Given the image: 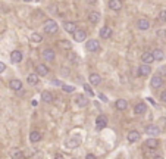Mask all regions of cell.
Masks as SVG:
<instances>
[{
	"instance_id": "cell-1",
	"label": "cell",
	"mask_w": 166,
	"mask_h": 159,
	"mask_svg": "<svg viewBox=\"0 0 166 159\" xmlns=\"http://www.w3.org/2000/svg\"><path fill=\"white\" fill-rule=\"evenodd\" d=\"M44 31H46V34H50V35H53V34H56L59 31V27L58 24H56V21L53 19H49L46 24H44Z\"/></svg>"
},
{
	"instance_id": "cell-2",
	"label": "cell",
	"mask_w": 166,
	"mask_h": 159,
	"mask_svg": "<svg viewBox=\"0 0 166 159\" xmlns=\"http://www.w3.org/2000/svg\"><path fill=\"white\" fill-rule=\"evenodd\" d=\"M146 133L150 135V137H154V139H156L157 135L160 134V130H159V127H157V125H153V124H150V125L146 127Z\"/></svg>"
},
{
	"instance_id": "cell-3",
	"label": "cell",
	"mask_w": 166,
	"mask_h": 159,
	"mask_svg": "<svg viewBox=\"0 0 166 159\" xmlns=\"http://www.w3.org/2000/svg\"><path fill=\"white\" fill-rule=\"evenodd\" d=\"M85 47H87L88 52H97L98 49H100V44H98L97 40L91 39V40H88L87 43H85Z\"/></svg>"
},
{
	"instance_id": "cell-4",
	"label": "cell",
	"mask_w": 166,
	"mask_h": 159,
	"mask_svg": "<svg viewBox=\"0 0 166 159\" xmlns=\"http://www.w3.org/2000/svg\"><path fill=\"white\" fill-rule=\"evenodd\" d=\"M56 58V53H54L53 49H44L43 50V59L47 61V62H52Z\"/></svg>"
},
{
	"instance_id": "cell-5",
	"label": "cell",
	"mask_w": 166,
	"mask_h": 159,
	"mask_svg": "<svg viewBox=\"0 0 166 159\" xmlns=\"http://www.w3.org/2000/svg\"><path fill=\"white\" fill-rule=\"evenodd\" d=\"M150 86H152L153 88H160V87L163 86V78H162L160 75H153V78L150 80Z\"/></svg>"
},
{
	"instance_id": "cell-6",
	"label": "cell",
	"mask_w": 166,
	"mask_h": 159,
	"mask_svg": "<svg viewBox=\"0 0 166 159\" xmlns=\"http://www.w3.org/2000/svg\"><path fill=\"white\" fill-rule=\"evenodd\" d=\"M85 39H87V33H85L84 29H77V31L73 33V40H75V41L83 43Z\"/></svg>"
},
{
	"instance_id": "cell-7",
	"label": "cell",
	"mask_w": 166,
	"mask_h": 159,
	"mask_svg": "<svg viewBox=\"0 0 166 159\" xmlns=\"http://www.w3.org/2000/svg\"><path fill=\"white\" fill-rule=\"evenodd\" d=\"M63 29L66 31V33H69V34H71V33L73 34L78 28H77V24H75V22H72V21H65V22H63Z\"/></svg>"
},
{
	"instance_id": "cell-8",
	"label": "cell",
	"mask_w": 166,
	"mask_h": 159,
	"mask_svg": "<svg viewBox=\"0 0 166 159\" xmlns=\"http://www.w3.org/2000/svg\"><path fill=\"white\" fill-rule=\"evenodd\" d=\"M152 74V68L146 65V63H143L141 66H138V75L140 77H147V75H150Z\"/></svg>"
},
{
	"instance_id": "cell-9",
	"label": "cell",
	"mask_w": 166,
	"mask_h": 159,
	"mask_svg": "<svg viewBox=\"0 0 166 159\" xmlns=\"http://www.w3.org/2000/svg\"><path fill=\"white\" fill-rule=\"evenodd\" d=\"M147 112V105L144 102H140L137 105L134 106V114H137V115H143V114H146Z\"/></svg>"
},
{
	"instance_id": "cell-10",
	"label": "cell",
	"mask_w": 166,
	"mask_h": 159,
	"mask_svg": "<svg viewBox=\"0 0 166 159\" xmlns=\"http://www.w3.org/2000/svg\"><path fill=\"white\" fill-rule=\"evenodd\" d=\"M96 125H97L98 130L104 128V127L108 125V118H106L104 115H98L97 118H96Z\"/></svg>"
},
{
	"instance_id": "cell-11",
	"label": "cell",
	"mask_w": 166,
	"mask_h": 159,
	"mask_svg": "<svg viewBox=\"0 0 166 159\" xmlns=\"http://www.w3.org/2000/svg\"><path fill=\"white\" fill-rule=\"evenodd\" d=\"M22 61V53L19 50H13L10 53V62L12 63H19Z\"/></svg>"
},
{
	"instance_id": "cell-12",
	"label": "cell",
	"mask_w": 166,
	"mask_h": 159,
	"mask_svg": "<svg viewBox=\"0 0 166 159\" xmlns=\"http://www.w3.org/2000/svg\"><path fill=\"white\" fill-rule=\"evenodd\" d=\"M9 87L13 90V92H19V90H22V81L21 80H10V82H9Z\"/></svg>"
},
{
	"instance_id": "cell-13",
	"label": "cell",
	"mask_w": 166,
	"mask_h": 159,
	"mask_svg": "<svg viewBox=\"0 0 166 159\" xmlns=\"http://www.w3.org/2000/svg\"><path fill=\"white\" fill-rule=\"evenodd\" d=\"M140 137H141V135H140V133H138V131H135V130L129 131V133H128V135H127V139H128V141H129V143H135V141H138V140H140Z\"/></svg>"
},
{
	"instance_id": "cell-14",
	"label": "cell",
	"mask_w": 166,
	"mask_h": 159,
	"mask_svg": "<svg viewBox=\"0 0 166 159\" xmlns=\"http://www.w3.org/2000/svg\"><path fill=\"white\" fill-rule=\"evenodd\" d=\"M137 27L141 29V31H146V29L150 28V21L146 19V18H141V19L137 21Z\"/></svg>"
},
{
	"instance_id": "cell-15",
	"label": "cell",
	"mask_w": 166,
	"mask_h": 159,
	"mask_svg": "<svg viewBox=\"0 0 166 159\" xmlns=\"http://www.w3.org/2000/svg\"><path fill=\"white\" fill-rule=\"evenodd\" d=\"M88 81L91 86H98L100 82H102V77L98 75V74H90V77H88Z\"/></svg>"
},
{
	"instance_id": "cell-16",
	"label": "cell",
	"mask_w": 166,
	"mask_h": 159,
	"mask_svg": "<svg viewBox=\"0 0 166 159\" xmlns=\"http://www.w3.org/2000/svg\"><path fill=\"white\" fill-rule=\"evenodd\" d=\"M79 143H81V140H79V137H71L69 140H66V147H71V149H73V147H77V146H79Z\"/></svg>"
},
{
	"instance_id": "cell-17",
	"label": "cell",
	"mask_w": 166,
	"mask_h": 159,
	"mask_svg": "<svg viewBox=\"0 0 166 159\" xmlns=\"http://www.w3.org/2000/svg\"><path fill=\"white\" fill-rule=\"evenodd\" d=\"M10 158L12 159H22L24 158V152L21 149H18V147H13V149L10 150Z\"/></svg>"
},
{
	"instance_id": "cell-18",
	"label": "cell",
	"mask_w": 166,
	"mask_h": 159,
	"mask_svg": "<svg viewBox=\"0 0 166 159\" xmlns=\"http://www.w3.org/2000/svg\"><path fill=\"white\" fill-rule=\"evenodd\" d=\"M35 71H37V75H41V77H44V75H47V72H49V68L46 66L44 63H40V65H37V68H35Z\"/></svg>"
},
{
	"instance_id": "cell-19",
	"label": "cell",
	"mask_w": 166,
	"mask_h": 159,
	"mask_svg": "<svg viewBox=\"0 0 166 159\" xmlns=\"http://www.w3.org/2000/svg\"><path fill=\"white\" fill-rule=\"evenodd\" d=\"M159 146V140L154 139V137H150L148 140H146V147H148V149L154 150Z\"/></svg>"
},
{
	"instance_id": "cell-20",
	"label": "cell",
	"mask_w": 166,
	"mask_h": 159,
	"mask_svg": "<svg viewBox=\"0 0 166 159\" xmlns=\"http://www.w3.org/2000/svg\"><path fill=\"white\" fill-rule=\"evenodd\" d=\"M108 6L112 10H121L122 9V2H121V0H110L108 3Z\"/></svg>"
},
{
	"instance_id": "cell-21",
	"label": "cell",
	"mask_w": 166,
	"mask_h": 159,
	"mask_svg": "<svg viewBox=\"0 0 166 159\" xmlns=\"http://www.w3.org/2000/svg\"><path fill=\"white\" fill-rule=\"evenodd\" d=\"M141 61L146 63V65L152 63L153 61H154V58H153V53H152V52H144V53L141 55Z\"/></svg>"
},
{
	"instance_id": "cell-22",
	"label": "cell",
	"mask_w": 166,
	"mask_h": 159,
	"mask_svg": "<svg viewBox=\"0 0 166 159\" xmlns=\"http://www.w3.org/2000/svg\"><path fill=\"white\" fill-rule=\"evenodd\" d=\"M41 100L43 102H46V103H52V102L54 100V97H53V94L50 92H47V90H44L43 93H41Z\"/></svg>"
},
{
	"instance_id": "cell-23",
	"label": "cell",
	"mask_w": 166,
	"mask_h": 159,
	"mask_svg": "<svg viewBox=\"0 0 166 159\" xmlns=\"http://www.w3.org/2000/svg\"><path fill=\"white\" fill-rule=\"evenodd\" d=\"M115 106H116L118 111H125L128 108V102L125 100V99H118L116 103H115Z\"/></svg>"
},
{
	"instance_id": "cell-24",
	"label": "cell",
	"mask_w": 166,
	"mask_h": 159,
	"mask_svg": "<svg viewBox=\"0 0 166 159\" xmlns=\"http://www.w3.org/2000/svg\"><path fill=\"white\" fill-rule=\"evenodd\" d=\"M152 53H153V58H154V61H163V59H165V52H163V50H160V49H154Z\"/></svg>"
},
{
	"instance_id": "cell-25",
	"label": "cell",
	"mask_w": 166,
	"mask_h": 159,
	"mask_svg": "<svg viewBox=\"0 0 166 159\" xmlns=\"http://www.w3.org/2000/svg\"><path fill=\"white\" fill-rule=\"evenodd\" d=\"M100 13L98 12H90V15H88V21L91 22V24H97L98 21H100Z\"/></svg>"
},
{
	"instance_id": "cell-26",
	"label": "cell",
	"mask_w": 166,
	"mask_h": 159,
	"mask_svg": "<svg viewBox=\"0 0 166 159\" xmlns=\"http://www.w3.org/2000/svg\"><path fill=\"white\" fill-rule=\"evenodd\" d=\"M110 35H112V29L109 28V27H103L102 29H100V37L102 39H110Z\"/></svg>"
},
{
	"instance_id": "cell-27",
	"label": "cell",
	"mask_w": 166,
	"mask_h": 159,
	"mask_svg": "<svg viewBox=\"0 0 166 159\" xmlns=\"http://www.w3.org/2000/svg\"><path fill=\"white\" fill-rule=\"evenodd\" d=\"M29 140L33 141V143H37L41 140V133L40 131H31V134H29Z\"/></svg>"
},
{
	"instance_id": "cell-28",
	"label": "cell",
	"mask_w": 166,
	"mask_h": 159,
	"mask_svg": "<svg viewBox=\"0 0 166 159\" xmlns=\"http://www.w3.org/2000/svg\"><path fill=\"white\" fill-rule=\"evenodd\" d=\"M77 105L81 106V108L87 106L88 105V99L85 96H83V94H79V96H77Z\"/></svg>"
},
{
	"instance_id": "cell-29",
	"label": "cell",
	"mask_w": 166,
	"mask_h": 159,
	"mask_svg": "<svg viewBox=\"0 0 166 159\" xmlns=\"http://www.w3.org/2000/svg\"><path fill=\"white\" fill-rule=\"evenodd\" d=\"M27 81H28V84H31V86H35V84H38V75L37 74H29L28 78H27Z\"/></svg>"
},
{
	"instance_id": "cell-30",
	"label": "cell",
	"mask_w": 166,
	"mask_h": 159,
	"mask_svg": "<svg viewBox=\"0 0 166 159\" xmlns=\"http://www.w3.org/2000/svg\"><path fill=\"white\" fill-rule=\"evenodd\" d=\"M29 40H31V43L38 44V43H41L43 37H41V34H38V33H33L31 34V37H29Z\"/></svg>"
},
{
	"instance_id": "cell-31",
	"label": "cell",
	"mask_w": 166,
	"mask_h": 159,
	"mask_svg": "<svg viewBox=\"0 0 166 159\" xmlns=\"http://www.w3.org/2000/svg\"><path fill=\"white\" fill-rule=\"evenodd\" d=\"M59 46L62 49H65V50H71V47H72L71 41H68V40H60V41H59Z\"/></svg>"
},
{
	"instance_id": "cell-32",
	"label": "cell",
	"mask_w": 166,
	"mask_h": 159,
	"mask_svg": "<svg viewBox=\"0 0 166 159\" xmlns=\"http://www.w3.org/2000/svg\"><path fill=\"white\" fill-rule=\"evenodd\" d=\"M159 19H160L162 22H166V9H162L160 12H159Z\"/></svg>"
},
{
	"instance_id": "cell-33",
	"label": "cell",
	"mask_w": 166,
	"mask_h": 159,
	"mask_svg": "<svg viewBox=\"0 0 166 159\" xmlns=\"http://www.w3.org/2000/svg\"><path fill=\"white\" fill-rule=\"evenodd\" d=\"M62 88H63V92H66V93H72L73 90H75V87L73 86H66V84H63Z\"/></svg>"
},
{
	"instance_id": "cell-34",
	"label": "cell",
	"mask_w": 166,
	"mask_h": 159,
	"mask_svg": "<svg viewBox=\"0 0 166 159\" xmlns=\"http://www.w3.org/2000/svg\"><path fill=\"white\" fill-rule=\"evenodd\" d=\"M84 90H85V92H87L88 94H94V92L91 90V87L88 86V84H84Z\"/></svg>"
},
{
	"instance_id": "cell-35",
	"label": "cell",
	"mask_w": 166,
	"mask_h": 159,
	"mask_svg": "<svg viewBox=\"0 0 166 159\" xmlns=\"http://www.w3.org/2000/svg\"><path fill=\"white\" fill-rule=\"evenodd\" d=\"M69 59L73 61V62H78V56H77V53H71V55H69Z\"/></svg>"
},
{
	"instance_id": "cell-36",
	"label": "cell",
	"mask_w": 166,
	"mask_h": 159,
	"mask_svg": "<svg viewBox=\"0 0 166 159\" xmlns=\"http://www.w3.org/2000/svg\"><path fill=\"white\" fill-rule=\"evenodd\" d=\"M159 74H160V75H166V66L159 68Z\"/></svg>"
},
{
	"instance_id": "cell-37",
	"label": "cell",
	"mask_w": 166,
	"mask_h": 159,
	"mask_svg": "<svg viewBox=\"0 0 166 159\" xmlns=\"http://www.w3.org/2000/svg\"><path fill=\"white\" fill-rule=\"evenodd\" d=\"M160 100H162V102H166V90L160 93Z\"/></svg>"
},
{
	"instance_id": "cell-38",
	"label": "cell",
	"mask_w": 166,
	"mask_h": 159,
	"mask_svg": "<svg viewBox=\"0 0 166 159\" xmlns=\"http://www.w3.org/2000/svg\"><path fill=\"white\" fill-rule=\"evenodd\" d=\"M5 69H6V65H5L3 62H0V74L5 72Z\"/></svg>"
},
{
	"instance_id": "cell-39",
	"label": "cell",
	"mask_w": 166,
	"mask_h": 159,
	"mask_svg": "<svg viewBox=\"0 0 166 159\" xmlns=\"http://www.w3.org/2000/svg\"><path fill=\"white\" fill-rule=\"evenodd\" d=\"M85 159H97V158H96V156H94L93 153H88L87 156H85Z\"/></svg>"
},
{
	"instance_id": "cell-40",
	"label": "cell",
	"mask_w": 166,
	"mask_h": 159,
	"mask_svg": "<svg viewBox=\"0 0 166 159\" xmlns=\"http://www.w3.org/2000/svg\"><path fill=\"white\" fill-rule=\"evenodd\" d=\"M54 159H63V155H62V153H56V155H54Z\"/></svg>"
},
{
	"instance_id": "cell-41",
	"label": "cell",
	"mask_w": 166,
	"mask_h": 159,
	"mask_svg": "<svg viewBox=\"0 0 166 159\" xmlns=\"http://www.w3.org/2000/svg\"><path fill=\"white\" fill-rule=\"evenodd\" d=\"M153 159H165V158H162V156H159V155H157V156H153Z\"/></svg>"
}]
</instances>
